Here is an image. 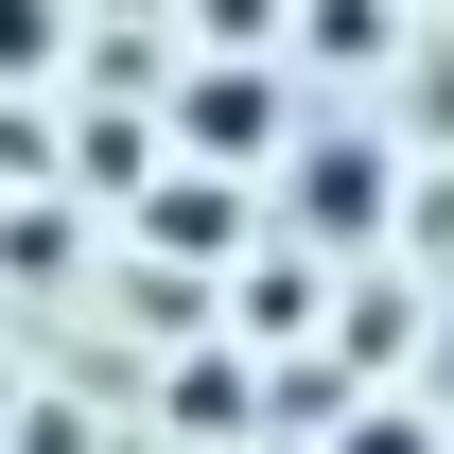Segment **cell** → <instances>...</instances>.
<instances>
[{
    "label": "cell",
    "mask_w": 454,
    "mask_h": 454,
    "mask_svg": "<svg viewBox=\"0 0 454 454\" xmlns=\"http://www.w3.org/2000/svg\"><path fill=\"white\" fill-rule=\"evenodd\" d=\"M53 53V0H0V70H35Z\"/></svg>",
    "instance_id": "cell-2"
},
{
    "label": "cell",
    "mask_w": 454,
    "mask_h": 454,
    "mask_svg": "<svg viewBox=\"0 0 454 454\" xmlns=\"http://www.w3.org/2000/svg\"><path fill=\"white\" fill-rule=\"evenodd\" d=\"M192 140H227V158L280 140V88H227V70H210V88H192Z\"/></svg>",
    "instance_id": "cell-1"
},
{
    "label": "cell",
    "mask_w": 454,
    "mask_h": 454,
    "mask_svg": "<svg viewBox=\"0 0 454 454\" xmlns=\"http://www.w3.org/2000/svg\"><path fill=\"white\" fill-rule=\"evenodd\" d=\"M349 454H437V437H419V419H349Z\"/></svg>",
    "instance_id": "cell-3"
}]
</instances>
